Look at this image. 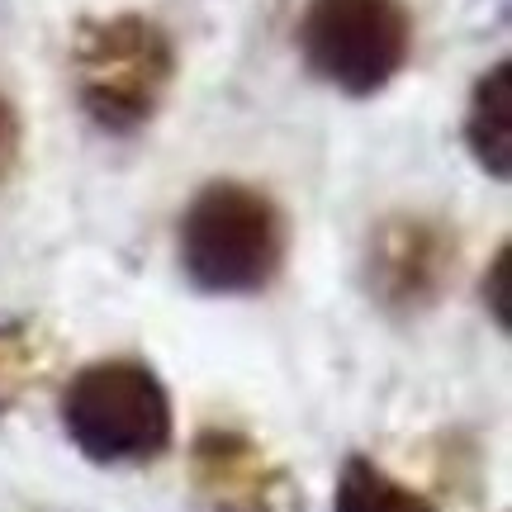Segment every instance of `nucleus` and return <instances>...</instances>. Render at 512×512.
<instances>
[{"label":"nucleus","instance_id":"nucleus-4","mask_svg":"<svg viewBox=\"0 0 512 512\" xmlns=\"http://www.w3.org/2000/svg\"><path fill=\"white\" fill-rule=\"evenodd\" d=\"M299 53L318 81L342 95H375L408 67L413 15L403 0H309Z\"/></svg>","mask_w":512,"mask_h":512},{"label":"nucleus","instance_id":"nucleus-8","mask_svg":"<svg viewBox=\"0 0 512 512\" xmlns=\"http://www.w3.org/2000/svg\"><path fill=\"white\" fill-rule=\"evenodd\" d=\"M332 512H437L418 489H408L389 475L384 465L366 456H351L337 475V494H332Z\"/></svg>","mask_w":512,"mask_h":512},{"label":"nucleus","instance_id":"nucleus-9","mask_svg":"<svg viewBox=\"0 0 512 512\" xmlns=\"http://www.w3.org/2000/svg\"><path fill=\"white\" fill-rule=\"evenodd\" d=\"M484 304H489L498 328L508 332L512 328V247L508 242L498 247L494 266H489V275H484Z\"/></svg>","mask_w":512,"mask_h":512},{"label":"nucleus","instance_id":"nucleus-5","mask_svg":"<svg viewBox=\"0 0 512 512\" xmlns=\"http://www.w3.org/2000/svg\"><path fill=\"white\" fill-rule=\"evenodd\" d=\"M456 275V238L437 219L399 214L375 228L366 252L370 299L394 318H418L437 304Z\"/></svg>","mask_w":512,"mask_h":512},{"label":"nucleus","instance_id":"nucleus-1","mask_svg":"<svg viewBox=\"0 0 512 512\" xmlns=\"http://www.w3.org/2000/svg\"><path fill=\"white\" fill-rule=\"evenodd\" d=\"M181 271L204 294H256L266 290L290 247L280 204L242 181L204 185L181 214Z\"/></svg>","mask_w":512,"mask_h":512},{"label":"nucleus","instance_id":"nucleus-10","mask_svg":"<svg viewBox=\"0 0 512 512\" xmlns=\"http://www.w3.org/2000/svg\"><path fill=\"white\" fill-rule=\"evenodd\" d=\"M19 152H24V124H19V110L0 95V181H10L19 166Z\"/></svg>","mask_w":512,"mask_h":512},{"label":"nucleus","instance_id":"nucleus-7","mask_svg":"<svg viewBox=\"0 0 512 512\" xmlns=\"http://www.w3.org/2000/svg\"><path fill=\"white\" fill-rule=\"evenodd\" d=\"M465 143H470L475 162L494 181H508V171H512V67H508V57L494 62L475 81L470 110H465Z\"/></svg>","mask_w":512,"mask_h":512},{"label":"nucleus","instance_id":"nucleus-3","mask_svg":"<svg viewBox=\"0 0 512 512\" xmlns=\"http://www.w3.org/2000/svg\"><path fill=\"white\" fill-rule=\"evenodd\" d=\"M176 76V48L157 19L105 15L86 19L72 38V86L95 128L138 133L162 110Z\"/></svg>","mask_w":512,"mask_h":512},{"label":"nucleus","instance_id":"nucleus-6","mask_svg":"<svg viewBox=\"0 0 512 512\" xmlns=\"http://www.w3.org/2000/svg\"><path fill=\"white\" fill-rule=\"evenodd\" d=\"M190 489L209 512H299L290 470L247 432L204 427L190 441Z\"/></svg>","mask_w":512,"mask_h":512},{"label":"nucleus","instance_id":"nucleus-2","mask_svg":"<svg viewBox=\"0 0 512 512\" xmlns=\"http://www.w3.org/2000/svg\"><path fill=\"white\" fill-rule=\"evenodd\" d=\"M62 432L91 465H152L171 451L176 413L162 375L143 361H91L62 389Z\"/></svg>","mask_w":512,"mask_h":512}]
</instances>
